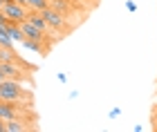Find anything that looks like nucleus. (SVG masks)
<instances>
[{"instance_id": "f257e3e1", "label": "nucleus", "mask_w": 157, "mask_h": 132, "mask_svg": "<svg viewBox=\"0 0 157 132\" xmlns=\"http://www.w3.org/2000/svg\"><path fill=\"white\" fill-rule=\"evenodd\" d=\"M0 101L9 103H34V92L23 85V81L5 79L0 83Z\"/></svg>"}, {"instance_id": "f03ea898", "label": "nucleus", "mask_w": 157, "mask_h": 132, "mask_svg": "<svg viewBox=\"0 0 157 132\" xmlns=\"http://www.w3.org/2000/svg\"><path fill=\"white\" fill-rule=\"evenodd\" d=\"M40 13H43V18L49 23V27L56 29V31H61L63 36L72 29V23L67 20V16H65V13H61V11H56L54 7H47V9H43Z\"/></svg>"}, {"instance_id": "7ed1b4c3", "label": "nucleus", "mask_w": 157, "mask_h": 132, "mask_svg": "<svg viewBox=\"0 0 157 132\" xmlns=\"http://www.w3.org/2000/svg\"><path fill=\"white\" fill-rule=\"evenodd\" d=\"M2 13L7 16V20H11V23H18V25H20V23H25V20H27V16H29V7L9 0V2H5Z\"/></svg>"}, {"instance_id": "20e7f679", "label": "nucleus", "mask_w": 157, "mask_h": 132, "mask_svg": "<svg viewBox=\"0 0 157 132\" xmlns=\"http://www.w3.org/2000/svg\"><path fill=\"white\" fill-rule=\"evenodd\" d=\"M7 31H9V36H11V40L16 45H20L25 40V31H23V27H20L18 23H11V20H7Z\"/></svg>"}, {"instance_id": "39448f33", "label": "nucleus", "mask_w": 157, "mask_h": 132, "mask_svg": "<svg viewBox=\"0 0 157 132\" xmlns=\"http://www.w3.org/2000/svg\"><path fill=\"white\" fill-rule=\"evenodd\" d=\"M20 45H23L25 50H32V52L40 54V56H45V54H47V50H49V47H47L45 43H38V40H32V38H25Z\"/></svg>"}, {"instance_id": "423d86ee", "label": "nucleus", "mask_w": 157, "mask_h": 132, "mask_svg": "<svg viewBox=\"0 0 157 132\" xmlns=\"http://www.w3.org/2000/svg\"><path fill=\"white\" fill-rule=\"evenodd\" d=\"M0 63H23L13 47H0Z\"/></svg>"}, {"instance_id": "0eeeda50", "label": "nucleus", "mask_w": 157, "mask_h": 132, "mask_svg": "<svg viewBox=\"0 0 157 132\" xmlns=\"http://www.w3.org/2000/svg\"><path fill=\"white\" fill-rule=\"evenodd\" d=\"M49 7H54L56 11L65 13V16L72 13V0H49Z\"/></svg>"}, {"instance_id": "6e6552de", "label": "nucleus", "mask_w": 157, "mask_h": 132, "mask_svg": "<svg viewBox=\"0 0 157 132\" xmlns=\"http://www.w3.org/2000/svg\"><path fill=\"white\" fill-rule=\"evenodd\" d=\"M29 126H27L25 119H11L7 121V132H27Z\"/></svg>"}, {"instance_id": "1a4fd4ad", "label": "nucleus", "mask_w": 157, "mask_h": 132, "mask_svg": "<svg viewBox=\"0 0 157 132\" xmlns=\"http://www.w3.org/2000/svg\"><path fill=\"white\" fill-rule=\"evenodd\" d=\"M27 7L29 11H43L49 7V0H27Z\"/></svg>"}, {"instance_id": "9d476101", "label": "nucleus", "mask_w": 157, "mask_h": 132, "mask_svg": "<svg viewBox=\"0 0 157 132\" xmlns=\"http://www.w3.org/2000/svg\"><path fill=\"white\" fill-rule=\"evenodd\" d=\"M126 9L130 13H135V11H137V2H135V0H126Z\"/></svg>"}, {"instance_id": "9b49d317", "label": "nucleus", "mask_w": 157, "mask_h": 132, "mask_svg": "<svg viewBox=\"0 0 157 132\" xmlns=\"http://www.w3.org/2000/svg\"><path fill=\"white\" fill-rule=\"evenodd\" d=\"M119 114H121V108H112L110 112H108V116H110V119H117Z\"/></svg>"}, {"instance_id": "f8f14e48", "label": "nucleus", "mask_w": 157, "mask_h": 132, "mask_svg": "<svg viewBox=\"0 0 157 132\" xmlns=\"http://www.w3.org/2000/svg\"><path fill=\"white\" fill-rule=\"evenodd\" d=\"M56 79H59L61 83H67V76H65V74H63V72H59V74H56Z\"/></svg>"}, {"instance_id": "ddd939ff", "label": "nucleus", "mask_w": 157, "mask_h": 132, "mask_svg": "<svg viewBox=\"0 0 157 132\" xmlns=\"http://www.w3.org/2000/svg\"><path fill=\"white\" fill-rule=\"evenodd\" d=\"M0 132H7V121L0 119Z\"/></svg>"}, {"instance_id": "4468645a", "label": "nucleus", "mask_w": 157, "mask_h": 132, "mask_svg": "<svg viewBox=\"0 0 157 132\" xmlns=\"http://www.w3.org/2000/svg\"><path fill=\"white\" fill-rule=\"evenodd\" d=\"M0 23H5V25H7V16H5L2 11H0Z\"/></svg>"}, {"instance_id": "2eb2a0df", "label": "nucleus", "mask_w": 157, "mask_h": 132, "mask_svg": "<svg viewBox=\"0 0 157 132\" xmlns=\"http://www.w3.org/2000/svg\"><path fill=\"white\" fill-rule=\"evenodd\" d=\"M5 81V74H2V69H0V83H2Z\"/></svg>"}, {"instance_id": "dca6fc26", "label": "nucleus", "mask_w": 157, "mask_h": 132, "mask_svg": "<svg viewBox=\"0 0 157 132\" xmlns=\"http://www.w3.org/2000/svg\"><path fill=\"white\" fill-rule=\"evenodd\" d=\"M2 7H5V2H2V0H0V11H2Z\"/></svg>"}, {"instance_id": "f3484780", "label": "nucleus", "mask_w": 157, "mask_h": 132, "mask_svg": "<svg viewBox=\"0 0 157 132\" xmlns=\"http://www.w3.org/2000/svg\"><path fill=\"white\" fill-rule=\"evenodd\" d=\"M72 2H74V0H72Z\"/></svg>"}]
</instances>
